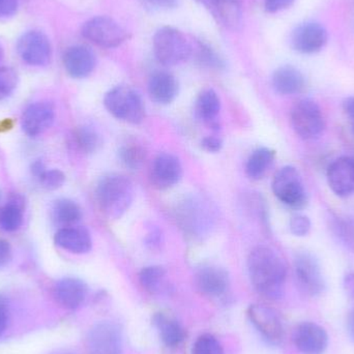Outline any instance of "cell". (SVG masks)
<instances>
[{
  "label": "cell",
  "mask_w": 354,
  "mask_h": 354,
  "mask_svg": "<svg viewBox=\"0 0 354 354\" xmlns=\"http://www.w3.org/2000/svg\"><path fill=\"white\" fill-rule=\"evenodd\" d=\"M248 272L254 288L270 299L284 293L287 266L283 258L268 245H258L248 257Z\"/></svg>",
  "instance_id": "1"
},
{
  "label": "cell",
  "mask_w": 354,
  "mask_h": 354,
  "mask_svg": "<svg viewBox=\"0 0 354 354\" xmlns=\"http://www.w3.org/2000/svg\"><path fill=\"white\" fill-rule=\"evenodd\" d=\"M134 199L132 181L122 174H108L97 183V200L102 212L116 220L126 214Z\"/></svg>",
  "instance_id": "2"
},
{
  "label": "cell",
  "mask_w": 354,
  "mask_h": 354,
  "mask_svg": "<svg viewBox=\"0 0 354 354\" xmlns=\"http://www.w3.org/2000/svg\"><path fill=\"white\" fill-rule=\"evenodd\" d=\"M106 109L118 120L138 124L145 120V106L138 91L129 85H118L106 93Z\"/></svg>",
  "instance_id": "3"
},
{
  "label": "cell",
  "mask_w": 354,
  "mask_h": 354,
  "mask_svg": "<svg viewBox=\"0 0 354 354\" xmlns=\"http://www.w3.org/2000/svg\"><path fill=\"white\" fill-rule=\"evenodd\" d=\"M153 53L160 64L174 66L183 64L192 55L191 43L185 35L174 27L164 26L153 35Z\"/></svg>",
  "instance_id": "4"
},
{
  "label": "cell",
  "mask_w": 354,
  "mask_h": 354,
  "mask_svg": "<svg viewBox=\"0 0 354 354\" xmlns=\"http://www.w3.org/2000/svg\"><path fill=\"white\" fill-rule=\"evenodd\" d=\"M272 187L274 196L288 207L301 209L307 204V192L303 179L292 166H285L274 174Z\"/></svg>",
  "instance_id": "5"
},
{
  "label": "cell",
  "mask_w": 354,
  "mask_h": 354,
  "mask_svg": "<svg viewBox=\"0 0 354 354\" xmlns=\"http://www.w3.org/2000/svg\"><path fill=\"white\" fill-rule=\"evenodd\" d=\"M83 37L102 48H116L129 39L126 29L114 19L97 16L89 19L81 29Z\"/></svg>",
  "instance_id": "6"
},
{
  "label": "cell",
  "mask_w": 354,
  "mask_h": 354,
  "mask_svg": "<svg viewBox=\"0 0 354 354\" xmlns=\"http://www.w3.org/2000/svg\"><path fill=\"white\" fill-rule=\"evenodd\" d=\"M295 274L299 288L309 297H318L326 289V280L318 260L308 252H299L295 258Z\"/></svg>",
  "instance_id": "7"
},
{
  "label": "cell",
  "mask_w": 354,
  "mask_h": 354,
  "mask_svg": "<svg viewBox=\"0 0 354 354\" xmlns=\"http://www.w3.org/2000/svg\"><path fill=\"white\" fill-rule=\"evenodd\" d=\"M291 124L299 137L313 139L324 130V114L316 102L301 100L291 110Z\"/></svg>",
  "instance_id": "8"
},
{
  "label": "cell",
  "mask_w": 354,
  "mask_h": 354,
  "mask_svg": "<svg viewBox=\"0 0 354 354\" xmlns=\"http://www.w3.org/2000/svg\"><path fill=\"white\" fill-rule=\"evenodd\" d=\"M86 341L91 354H122V333L115 322H97L89 330Z\"/></svg>",
  "instance_id": "9"
},
{
  "label": "cell",
  "mask_w": 354,
  "mask_h": 354,
  "mask_svg": "<svg viewBox=\"0 0 354 354\" xmlns=\"http://www.w3.org/2000/svg\"><path fill=\"white\" fill-rule=\"evenodd\" d=\"M17 51L21 59L29 66H45L51 60V43L41 31L30 30L23 33L17 43Z\"/></svg>",
  "instance_id": "10"
},
{
  "label": "cell",
  "mask_w": 354,
  "mask_h": 354,
  "mask_svg": "<svg viewBox=\"0 0 354 354\" xmlns=\"http://www.w3.org/2000/svg\"><path fill=\"white\" fill-rule=\"evenodd\" d=\"M248 316L256 330L268 342L272 345L282 344L285 330L282 319L272 308L266 305H251L248 309Z\"/></svg>",
  "instance_id": "11"
},
{
  "label": "cell",
  "mask_w": 354,
  "mask_h": 354,
  "mask_svg": "<svg viewBox=\"0 0 354 354\" xmlns=\"http://www.w3.org/2000/svg\"><path fill=\"white\" fill-rule=\"evenodd\" d=\"M292 340L301 353L324 354L328 348V335L315 322H303L295 328Z\"/></svg>",
  "instance_id": "12"
},
{
  "label": "cell",
  "mask_w": 354,
  "mask_h": 354,
  "mask_svg": "<svg viewBox=\"0 0 354 354\" xmlns=\"http://www.w3.org/2000/svg\"><path fill=\"white\" fill-rule=\"evenodd\" d=\"M55 109L50 102L39 101L30 104L23 112L22 129L29 137L41 136L53 124Z\"/></svg>",
  "instance_id": "13"
},
{
  "label": "cell",
  "mask_w": 354,
  "mask_h": 354,
  "mask_svg": "<svg viewBox=\"0 0 354 354\" xmlns=\"http://www.w3.org/2000/svg\"><path fill=\"white\" fill-rule=\"evenodd\" d=\"M328 39V31L319 23H304L293 30L291 45L297 52L313 54L326 45Z\"/></svg>",
  "instance_id": "14"
},
{
  "label": "cell",
  "mask_w": 354,
  "mask_h": 354,
  "mask_svg": "<svg viewBox=\"0 0 354 354\" xmlns=\"http://www.w3.org/2000/svg\"><path fill=\"white\" fill-rule=\"evenodd\" d=\"M183 176V166L176 156L163 153L153 160L151 168V180L153 187L167 189L174 187Z\"/></svg>",
  "instance_id": "15"
},
{
  "label": "cell",
  "mask_w": 354,
  "mask_h": 354,
  "mask_svg": "<svg viewBox=\"0 0 354 354\" xmlns=\"http://www.w3.org/2000/svg\"><path fill=\"white\" fill-rule=\"evenodd\" d=\"M328 181L332 191L340 197L354 194V158L341 157L330 164Z\"/></svg>",
  "instance_id": "16"
},
{
  "label": "cell",
  "mask_w": 354,
  "mask_h": 354,
  "mask_svg": "<svg viewBox=\"0 0 354 354\" xmlns=\"http://www.w3.org/2000/svg\"><path fill=\"white\" fill-rule=\"evenodd\" d=\"M95 54L85 46H73L64 52V68L73 78H86L95 70Z\"/></svg>",
  "instance_id": "17"
},
{
  "label": "cell",
  "mask_w": 354,
  "mask_h": 354,
  "mask_svg": "<svg viewBox=\"0 0 354 354\" xmlns=\"http://www.w3.org/2000/svg\"><path fill=\"white\" fill-rule=\"evenodd\" d=\"M88 288L82 280L78 278L62 279L54 287V297L64 309L76 310L80 308L86 299Z\"/></svg>",
  "instance_id": "18"
},
{
  "label": "cell",
  "mask_w": 354,
  "mask_h": 354,
  "mask_svg": "<svg viewBox=\"0 0 354 354\" xmlns=\"http://www.w3.org/2000/svg\"><path fill=\"white\" fill-rule=\"evenodd\" d=\"M196 284L203 295L210 297H220L228 290L230 279L224 268L204 266L196 274Z\"/></svg>",
  "instance_id": "19"
},
{
  "label": "cell",
  "mask_w": 354,
  "mask_h": 354,
  "mask_svg": "<svg viewBox=\"0 0 354 354\" xmlns=\"http://www.w3.org/2000/svg\"><path fill=\"white\" fill-rule=\"evenodd\" d=\"M54 241L58 247L74 254H86L93 248L91 233L84 227L71 226L60 228Z\"/></svg>",
  "instance_id": "20"
},
{
  "label": "cell",
  "mask_w": 354,
  "mask_h": 354,
  "mask_svg": "<svg viewBox=\"0 0 354 354\" xmlns=\"http://www.w3.org/2000/svg\"><path fill=\"white\" fill-rule=\"evenodd\" d=\"M178 82L176 77L168 72H156L149 81V93L151 99L160 105H168L178 95Z\"/></svg>",
  "instance_id": "21"
},
{
  "label": "cell",
  "mask_w": 354,
  "mask_h": 354,
  "mask_svg": "<svg viewBox=\"0 0 354 354\" xmlns=\"http://www.w3.org/2000/svg\"><path fill=\"white\" fill-rule=\"evenodd\" d=\"M272 83L274 91L280 95H295L305 87V78L295 66H284L274 71Z\"/></svg>",
  "instance_id": "22"
},
{
  "label": "cell",
  "mask_w": 354,
  "mask_h": 354,
  "mask_svg": "<svg viewBox=\"0 0 354 354\" xmlns=\"http://www.w3.org/2000/svg\"><path fill=\"white\" fill-rule=\"evenodd\" d=\"M153 322L166 346L176 347L183 342L185 332L176 318L165 313H158L153 317Z\"/></svg>",
  "instance_id": "23"
},
{
  "label": "cell",
  "mask_w": 354,
  "mask_h": 354,
  "mask_svg": "<svg viewBox=\"0 0 354 354\" xmlns=\"http://www.w3.org/2000/svg\"><path fill=\"white\" fill-rule=\"evenodd\" d=\"M24 220V201L15 195L8 203L0 207V228L6 232H15Z\"/></svg>",
  "instance_id": "24"
},
{
  "label": "cell",
  "mask_w": 354,
  "mask_h": 354,
  "mask_svg": "<svg viewBox=\"0 0 354 354\" xmlns=\"http://www.w3.org/2000/svg\"><path fill=\"white\" fill-rule=\"evenodd\" d=\"M51 216L55 224L64 228L75 226L82 218V210L76 202L62 198L52 205Z\"/></svg>",
  "instance_id": "25"
},
{
  "label": "cell",
  "mask_w": 354,
  "mask_h": 354,
  "mask_svg": "<svg viewBox=\"0 0 354 354\" xmlns=\"http://www.w3.org/2000/svg\"><path fill=\"white\" fill-rule=\"evenodd\" d=\"M207 4L212 6L225 26L231 29L241 26V0H208Z\"/></svg>",
  "instance_id": "26"
},
{
  "label": "cell",
  "mask_w": 354,
  "mask_h": 354,
  "mask_svg": "<svg viewBox=\"0 0 354 354\" xmlns=\"http://www.w3.org/2000/svg\"><path fill=\"white\" fill-rule=\"evenodd\" d=\"M221 100L214 89H205L198 95L196 113L204 122H212L220 113Z\"/></svg>",
  "instance_id": "27"
},
{
  "label": "cell",
  "mask_w": 354,
  "mask_h": 354,
  "mask_svg": "<svg viewBox=\"0 0 354 354\" xmlns=\"http://www.w3.org/2000/svg\"><path fill=\"white\" fill-rule=\"evenodd\" d=\"M274 159V151H270V149L261 147V149H256L250 156L247 165H245V172H247L248 176L254 180L262 178L270 169Z\"/></svg>",
  "instance_id": "28"
},
{
  "label": "cell",
  "mask_w": 354,
  "mask_h": 354,
  "mask_svg": "<svg viewBox=\"0 0 354 354\" xmlns=\"http://www.w3.org/2000/svg\"><path fill=\"white\" fill-rule=\"evenodd\" d=\"M31 174L41 187L50 191L59 189L66 181L64 172L58 169L47 170L41 161H35L31 165Z\"/></svg>",
  "instance_id": "29"
},
{
  "label": "cell",
  "mask_w": 354,
  "mask_h": 354,
  "mask_svg": "<svg viewBox=\"0 0 354 354\" xmlns=\"http://www.w3.org/2000/svg\"><path fill=\"white\" fill-rule=\"evenodd\" d=\"M77 149L83 153H93L101 147L102 138L99 133L88 126L79 127L74 133Z\"/></svg>",
  "instance_id": "30"
},
{
  "label": "cell",
  "mask_w": 354,
  "mask_h": 354,
  "mask_svg": "<svg viewBox=\"0 0 354 354\" xmlns=\"http://www.w3.org/2000/svg\"><path fill=\"white\" fill-rule=\"evenodd\" d=\"M120 162L131 170L139 169L147 159V151L141 145L128 143L118 151Z\"/></svg>",
  "instance_id": "31"
},
{
  "label": "cell",
  "mask_w": 354,
  "mask_h": 354,
  "mask_svg": "<svg viewBox=\"0 0 354 354\" xmlns=\"http://www.w3.org/2000/svg\"><path fill=\"white\" fill-rule=\"evenodd\" d=\"M165 276L166 270L162 266H147L139 274V281L143 289L149 292L156 293L160 290Z\"/></svg>",
  "instance_id": "32"
},
{
  "label": "cell",
  "mask_w": 354,
  "mask_h": 354,
  "mask_svg": "<svg viewBox=\"0 0 354 354\" xmlns=\"http://www.w3.org/2000/svg\"><path fill=\"white\" fill-rule=\"evenodd\" d=\"M333 230L339 241L354 252V216L337 218L333 223Z\"/></svg>",
  "instance_id": "33"
},
{
  "label": "cell",
  "mask_w": 354,
  "mask_h": 354,
  "mask_svg": "<svg viewBox=\"0 0 354 354\" xmlns=\"http://www.w3.org/2000/svg\"><path fill=\"white\" fill-rule=\"evenodd\" d=\"M18 74L14 68L0 66V100L10 97L18 85Z\"/></svg>",
  "instance_id": "34"
},
{
  "label": "cell",
  "mask_w": 354,
  "mask_h": 354,
  "mask_svg": "<svg viewBox=\"0 0 354 354\" xmlns=\"http://www.w3.org/2000/svg\"><path fill=\"white\" fill-rule=\"evenodd\" d=\"M192 354H224V351L216 337L205 334L196 340Z\"/></svg>",
  "instance_id": "35"
},
{
  "label": "cell",
  "mask_w": 354,
  "mask_h": 354,
  "mask_svg": "<svg viewBox=\"0 0 354 354\" xmlns=\"http://www.w3.org/2000/svg\"><path fill=\"white\" fill-rule=\"evenodd\" d=\"M289 229L295 236H306L311 230V222L309 218L304 214H295L290 218Z\"/></svg>",
  "instance_id": "36"
},
{
  "label": "cell",
  "mask_w": 354,
  "mask_h": 354,
  "mask_svg": "<svg viewBox=\"0 0 354 354\" xmlns=\"http://www.w3.org/2000/svg\"><path fill=\"white\" fill-rule=\"evenodd\" d=\"M198 57H199L201 64H205L206 66H209V68H220L223 66L221 58L206 46L200 45Z\"/></svg>",
  "instance_id": "37"
},
{
  "label": "cell",
  "mask_w": 354,
  "mask_h": 354,
  "mask_svg": "<svg viewBox=\"0 0 354 354\" xmlns=\"http://www.w3.org/2000/svg\"><path fill=\"white\" fill-rule=\"evenodd\" d=\"M18 0H0V19L10 18L18 10Z\"/></svg>",
  "instance_id": "38"
},
{
  "label": "cell",
  "mask_w": 354,
  "mask_h": 354,
  "mask_svg": "<svg viewBox=\"0 0 354 354\" xmlns=\"http://www.w3.org/2000/svg\"><path fill=\"white\" fill-rule=\"evenodd\" d=\"M295 0H264L266 12H278L292 6Z\"/></svg>",
  "instance_id": "39"
},
{
  "label": "cell",
  "mask_w": 354,
  "mask_h": 354,
  "mask_svg": "<svg viewBox=\"0 0 354 354\" xmlns=\"http://www.w3.org/2000/svg\"><path fill=\"white\" fill-rule=\"evenodd\" d=\"M201 147L208 153H218L222 149L223 141L218 137L208 136L202 139Z\"/></svg>",
  "instance_id": "40"
},
{
  "label": "cell",
  "mask_w": 354,
  "mask_h": 354,
  "mask_svg": "<svg viewBox=\"0 0 354 354\" xmlns=\"http://www.w3.org/2000/svg\"><path fill=\"white\" fill-rule=\"evenodd\" d=\"M12 251L10 243L0 239V268H6L12 261Z\"/></svg>",
  "instance_id": "41"
},
{
  "label": "cell",
  "mask_w": 354,
  "mask_h": 354,
  "mask_svg": "<svg viewBox=\"0 0 354 354\" xmlns=\"http://www.w3.org/2000/svg\"><path fill=\"white\" fill-rule=\"evenodd\" d=\"M8 320H10V310H8V301L0 295V337L6 332Z\"/></svg>",
  "instance_id": "42"
},
{
  "label": "cell",
  "mask_w": 354,
  "mask_h": 354,
  "mask_svg": "<svg viewBox=\"0 0 354 354\" xmlns=\"http://www.w3.org/2000/svg\"><path fill=\"white\" fill-rule=\"evenodd\" d=\"M145 3L153 8H161V10H171L178 6L179 0H143Z\"/></svg>",
  "instance_id": "43"
},
{
  "label": "cell",
  "mask_w": 354,
  "mask_h": 354,
  "mask_svg": "<svg viewBox=\"0 0 354 354\" xmlns=\"http://www.w3.org/2000/svg\"><path fill=\"white\" fill-rule=\"evenodd\" d=\"M344 289L347 297L354 299V274H347L344 279Z\"/></svg>",
  "instance_id": "44"
},
{
  "label": "cell",
  "mask_w": 354,
  "mask_h": 354,
  "mask_svg": "<svg viewBox=\"0 0 354 354\" xmlns=\"http://www.w3.org/2000/svg\"><path fill=\"white\" fill-rule=\"evenodd\" d=\"M343 109L351 122H354V97H347L343 103Z\"/></svg>",
  "instance_id": "45"
},
{
  "label": "cell",
  "mask_w": 354,
  "mask_h": 354,
  "mask_svg": "<svg viewBox=\"0 0 354 354\" xmlns=\"http://www.w3.org/2000/svg\"><path fill=\"white\" fill-rule=\"evenodd\" d=\"M347 330H348L351 339L354 341V309L349 313L348 318H347Z\"/></svg>",
  "instance_id": "46"
},
{
  "label": "cell",
  "mask_w": 354,
  "mask_h": 354,
  "mask_svg": "<svg viewBox=\"0 0 354 354\" xmlns=\"http://www.w3.org/2000/svg\"><path fill=\"white\" fill-rule=\"evenodd\" d=\"M3 57V48H2L1 43H0V60Z\"/></svg>",
  "instance_id": "47"
},
{
  "label": "cell",
  "mask_w": 354,
  "mask_h": 354,
  "mask_svg": "<svg viewBox=\"0 0 354 354\" xmlns=\"http://www.w3.org/2000/svg\"><path fill=\"white\" fill-rule=\"evenodd\" d=\"M198 1L203 2V3H205V4L208 3V0H198Z\"/></svg>",
  "instance_id": "48"
},
{
  "label": "cell",
  "mask_w": 354,
  "mask_h": 354,
  "mask_svg": "<svg viewBox=\"0 0 354 354\" xmlns=\"http://www.w3.org/2000/svg\"><path fill=\"white\" fill-rule=\"evenodd\" d=\"M351 128H353V135H354V122H351Z\"/></svg>",
  "instance_id": "49"
},
{
  "label": "cell",
  "mask_w": 354,
  "mask_h": 354,
  "mask_svg": "<svg viewBox=\"0 0 354 354\" xmlns=\"http://www.w3.org/2000/svg\"><path fill=\"white\" fill-rule=\"evenodd\" d=\"M0 199H1V193H0Z\"/></svg>",
  "instance_id": "50"
}]
</instances>
